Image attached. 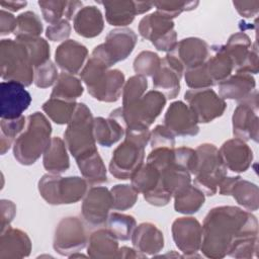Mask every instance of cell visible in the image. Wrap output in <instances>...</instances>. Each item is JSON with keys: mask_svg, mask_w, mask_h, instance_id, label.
Returning a JSON list of instances; mask_svg holds the SVG:
<instances>
[{"mask_svg": "<svg viewBox=\"0 0 259 259\" xmlns=\"http://www.w3.org/2000/svg\"><path fill=\"white\" fill-rule=\"evenodd\" d=\"M255 238L256 217L236 206H217L204 218L200 250L208 258H222L240 243Z\"/></svg>", "mask_w": 259, "mask_h": 259, "instance_id": "1", "label": "cell"}, {"mask_svg": "<svg viewBox=\"0 0 259 259\" xmlns=\"http://www.w3.org/2000/svg\"><path fill=\"white\" fill-rule=\"evenodd\" d=\"M124 135V141L113 151L109 163L111 175L121 180L132 178L143 165L151 133L147 126L133 125L125 128Z\"/></svg>", "mask_w": 259, "mask_h": 259, "instance_id": "2", "label": "cell"}, {"mask_svg": "<svg viewBox=\"0 0 259 259\" xmlns=\"http://www.w3.org/2000/svg\"><path fill=\"white\" fill-rule=\"evenodd\" d=\"M52 126L39 111L27 116L26 128L13 144L14 158L22 165H31L44 155L51 144Z\"/></svg>", "mask_w": 259, "mask_h": 259, "instance_id": "3", "label": "cell"}, {"mask_svg": "<svg viewBox=\"0 0 259 259\" xmlns=\"http://www.w3.org/2000/svg\"><path fill=\"white\" fill-rule=\"evenodd\" d=\"M88 93L95 99L114 102L119 99L124 85V75L121 71L108 67L99 60L91 57L80 73Z\"/></svg>", "mask_w": 259, "mask_h": 259, "instance_id": "4", "label": "cell"}, {"mask_svg": "<svg viewBox=\"0 0 259 259\" xmlns=\"http://www.w3.org/2000/svg\"><path fill=\"white\" fill-rule=\"evenodd\" d=\"M0 73L3 81H15L24 86L33 82L34 68L23 42L17 39L1 40Z\"/></svg>", "mask_w": 259, "mask_h": 259, "instance_id": "5", "label": "cell"}, {"mask_svg": "<svg viewBox=\"0 0 259 259\" xmlns=\"http://www.w3.org/2000/svg\"><path fill=\"white\" fill-rule=\"evenodd\" d=\"M94 118L84 103H77L75 112L64 133L66 146L78 160L97 151L93 135Z\"/></svg>", "mask_w": 259, "mask_h": 259, "instance_id": "6", "label": "cell"}, {"mask_svg": "<svg viewBox=\"0 0 259 259\" xmlns=\"http://www.w3.org/2000/svg\"><path fill=\"white\" fill-rule=\"evenodd\" d=\"M197 163L194 170V186L205 195H213L222 180L226 177L225 166L219 149L212 144H202L195 149Z\"/></svg>", "mask_w": 259, "mask_h": 259, "instance_id": "7", "label": "cell"}, {"mask_svg": "<svg viewBox=\"0 0 259 259\" xmlns=\"http://www.w3.org/2000/svg\"><path fill=\"white\" fill-rule=\"evenodd\" d=\"M88 182L81 177H61L58 174H46L38 181V191L50 204H71L83 198Z\"/></svg>", "mask_w": 259, "mask_h": 259, "instance_id": "8", "label": "cell"}, {"mask_svg": "<svg viewBox=\"0 0 259 259\" xmlns=\"http://www.w3.org/2000/svg\"><path fill=\"white\" fill-rule=\"evenodd\" d=\"M166 104L165 95L158 90H151L139 100L119 107L121 118L126 126L145 125L149 127Z\"/></svg>", "mask_w": 259, "mask_h": 259, "instance_id": "9", "label": "cell"}, {"mask_svg": "<svg viewBox=\"0 0 259 259\" xmlns=\"http://www.w3.org/2000/svg\"><path fill=\"white\" fill-rule=\"evenodd\" d=\"M137 44V34L130 28H115L106 35L105 42L94 48L93 58L105 64L108 68L119 61L125 60Z\"/></svg>", "mask_w": 259, "mask_h": 259, "instance_id": "10", "label": "cell"}, {"mask_svg": "<svg viewBox=\"0 0 259 259\" xmlns=\"http://www.w3.org/2000/svg\"><path fill=\"white\" fill-rule=\"evenodd\" d=\"M88 237L82 221L77 217L64 218L58 224L54 236V249L61 255L71 256L82 250Z\"/></svg>", "mask_w": 259, "mask_h": 259, "instance_id": "11", "label": "cell"}, {"mask_svg": "<svg viewBox=\"0 0 259 259\" xmlns=\"http://www.w3.org/2000/svg\"><path fill=\"white\" fill-rule=\"evenodd\" d=\"M184 99L195 114L197 121L207 123L223 115L227 104L225 99L212 89H189L184 94Z\"/></svg>", "mask_w": 259, "mask_h": 259, "instance_id": "12", "label": "cell"}, {"mask_svg": "<svg viewBox=\"0 0 259 259\" xmlns=\"http://www.w3.org/2000/svg\"><path fill=\"white\" fill-rule=\"evenodd\" d=\"M258 97L254 90L248 97L241 100L233 114V134L243 141L258 140Z\"/></svg>", "mask_w": 259, "mask_h": 259, "instance_id": "13", "label": "cell"}, {"mask_svg": "<svg viewBox=\"0 0 259 259\" xmlns=\"http://www.w3.org/2000/svg\"><path fill=\"white\" fill-rule=\"evenodd\" d=\"M31 96L25 86L15 81H2L0 84L1 118H17L29 107Z\"/></svg>", "mask_w": 259, "mask_h": 259, "instance_id": "14", "label": "cell"}, {"mask_svg": "<svg viewBox=\"0 0 259 259\" xmlns=\"http://www.w3.org/2000/svg\"><path fill=\"white\" fill-rule=\"evenodd\" d=\"M110 208H112V196L106 187L95 186L87 190L81 210L83 219L90 226L100 227L106 224Z\"/></svg>", "mask_w": 259, "mask_h": 259, "instance_id": "15", "label": "cell"}, {"mask_svg": "<svg viewBox=\"0 0 259 259\" xmlns=\"http://www.w3.org/2000/svg\"><path fill=\"white\" fill-rule=\"evenodd\" d=\"M172 237L177 248L184 253L183 257L195 256L200 249L202 226L191 217L178 218L172 224Z\"/></svg>", "mask_w": 259, "mask_h": 259, "instance_id": "16", "label": "cell"}, {"mask_svg": "<svg viewBox=\"0 0 259 259\" xmlns=\"http://www.w3.org/2000/svg\"><path fill=\"white\" fill-rule=\"evenodd\" d=\"M164 125L174 136H195L199 132L195 114L182 101H175L170 104L164 116Z\"/></svg>", "mask_w": 259, "mask_h": 259, "instance_id": "17", "label": "cell"}, {"mask_svg": "<svg viewBox=\"0 0 259 259\" xmlns=\"http://www.w3.org/2000/svg\"><path fill=\"white\" fill-rule=\"evenodd\" d=\"M208 45L200 38L188 37L177 41L172 51L168 53L185 70L202 65L208 57Z\"/></svg>", "mask_w": 259, "mask_h": 259, "instance_id": "18", "label": "cell"}, {"mask_svg": "<svg viewBox=\"0 0 259 259\" xmlns=\"http://www.w3.org/2000/svg\"><path fill=\"white\" fill-rule=\"evenodd\" d=\"M222 195H233L236 201L248 210L258 208V187L240 176L225 177L219 185Z\"/></svg>", "mask_w": 259, "mask_h": 259, "instance_id": "19", "label": "cell"}, {"mask_svg": "<svg viewBox=\"0 0 259 259\" xmlns=\"http://www.w3.org/2000/svg\"><path fill=\"white\" fill-rule=\"evenodd\" d=\"M219 153L227 169L233 172H245L253 159L252 150L243 140L238 138L225 142Z\"/></svg>", "mask_w": 259, "mask_h": 259, "instance_id": "20", "label": "cell"}, {"mask_svg": "<svg viewBox=\"0 0 259 259\" xmlns=\"http://www.w3.org/2000/svg\"><path fill=\"white\" fill-rule=\"evenodd\" d=\"M87 56L88 51L85 46L74 39H68L57 48L55 60L64 72L76 74L83 67Z\"/></svg>", "mask_w": 259, "mask_h": 259, "instance_id": "21", "label": "cell"}, {"mask_svg": "<svg viewBox=\"0 0 259 259\" xmlns=\"http://www.w3.org/2000/svg\"><path fill=\"white\" fill-rule=\"evenodd\" d=\"M30 251V239L23 231L9 227L1 232L0 259H18L27 257Z\"/></svg>", "mask_w": 259, "mask_h": 259, "instance_id": "22", "label": "cell"}, {"mask_svg": "<svg viewBox=\"0 0 259 259\" xmlns=\"http://www.w3.org/2000/svg\"><path fill=\"white\" fill-rule=\"evenodd\" d=\"M132 242L134 248L146 256H155L164 247L163 233L151 223H143L135 228Z\"/></svg>", "mask_w": 259, "mask_h": 259, "instance_id": "23", "label": "cell"}, {"mask_svg": "<svg viewBox=\"0 0 259 259\" xmlns=\"http://www.w3.org/2000/svg\"><path fill=\"white\" fill-rule=\"evenodd\" d=\"M183 73L177 70L165 57L161 59V66L153 75V85L169 99L175 98L180 91V79Z\"/></svg>", "mask_w": 259, "mask_h": 259, "instance_id": "24", "label": "cell"}, {"mask_svg": "<svg viewBox=\"0 0 259 259\" xmlns=\"http://www.w3.org/2000/svg\"><path fill=\"white\" fill-rule=\"evenodd\" d=\"M219 93L223 99L243 100L255 90V80L250 74L236 73L219 84Z\"/></svg>", "mask_w": 259, "mask_h": 259, "instance_id": "25", "label": "cell"}, {"mask_svg": "<svg viewBox=\"0 0 259 259\" xmlns=\"http://www.w3.org/2000/svg\"><path fill=\"white\" fill-rule=\"evenodd\" d=\"M174 31V22L159 12H154L142 18L139 24V32L142 37L156 45Z\"/></svg>", "mask_w": 259, "mask_h": 259, "instance_id": "26", "label": "cell"}, {"mask_svg": "<svg viewBox=\"0 0 259 259\" xmlns=\"http://www.w3.org/2000/svg\"><path fill=\"white\" fill-rule=\"evenodd\" d=\"M118 243L107 229H99L88 238L87 253L91 258H117Z\"/></svg>", "mask_w": 259, "mask_h": 259, "instance_id": "27", "label": "cell"}, {"mask_svg": "<svg viewBox=\"0 0 259 259\" xmlns=\"http://www.w3.org/2000/svg\"><path fill=\"white\" fill-rule=\"evenodd\" d=\"M104 21L100 10L95 6H86L74 16V29L83 37H95L103 29Z\"/></svg>", "mask_w": 259, "mask_h": 259, "instance_id": "28", "label": "cell"}, {"mask_svg": "<svg viewBox=\"0 0 259 259\" xmlns=\"http://www.w3.org/2000/svg\"><path fill=\"white\" fill-rule=\"evenodd\" d=\"M125 134V125L120 120L109 116L108 118L95 117L93 121V135L95 141L103 146L110 147L119 141Z\"/></svg>", "mask_w": 259, "mask_h": 259, "instance_id": "29", "label": "cell"}, {"mask_svg": "<svg viewBox=\"0 0 259 259\" xmlns=\"http://www.w3.org/2000/svg\"><path fill=\"white\" fill-rule=\"evenodd\" d=\"M44 167L52 174H61L70 167L66 143L60 137L52 138L51 144L44 153Z\"/></svg>", "mask_w": 259, "mask_h": 259, "instance_id": "30", "label": "cell"}, {"mask_svg": "<svg viewBox=\"0 0 259 259\" xmlns=\"http://www.w3.org/2000/svg\"><path fill=\"white\" fill-rule=\"evenodd\" d=\"M212 51L214 54L209 57L204 65L208 76L215 85L231 76L234 65L231 58L225 52L224 46L212 47Z\"/></svg>", "mask_w": 259, "mask_h": 259, "instance_id": "31", "label": "cell"}, {"mask_svg": "<svg viewBox=\"0 0 259 259\" xmlns=\"http://www.w3.org/2000/svg\"><path fill=\"white\" fill-rule=\"evenodd\" d=\"M76 161L83 178L88 184L96 185L107 181L106 168L98 151Z\"/></svg>", "mask_w": 259, "mask_h": 259, "instance_id": "32", "label": "cell"}, {"mask_svg": "<svg viewBox=\"0 0 259 259\" xmlns=\"http://www.w3.org/2000/svg\"><path fill=\"white\" fill-rule=\"evenodd\" d=\"M105 8V18L110 25L125 26L130 24L135 16L136 8L133 1L100 2Z\"/></svg>", "mask_w": 259, "mask_h": 259, "instance_id": "33", "label": "cell"}, {"mask_svg": "<svg viewBox=\"0 0 259 259\" xmlns=\"http://www.w3.org/2000/svg\"><path fill=\"white\" fill-rule=\"evenodd\" d=\"M83 93L81 81L73 74L63 72L59 75L56 85L51 93V98H57L69 102L75 101Z\"/></svg>", "mask_w": 259, "mask_h": 259, "instance_id": "34", "label": "cell"}, {"mask_svg": "<svg viewBox=\"0 0 259 259\" xmlns=\"http://www.w3.org/2000/svg\"><path fill=\"white\" fill-rule=\"evenodd\" d=\"M174 208L177 212L191 214L199 210L204 203V193L191 184L174 195Z\"/></svg>", "mask_w": 259, "mask_h": 259, "instance_id": "35", "label": "cell"}, {"mask_svg": "<svg viewBox=\"0 0 259 259\" xmlns=\"http://www.w3.org/2000/svg\"><path fill=\"white\" fill-rule=\"evenodd\" d=\"M132 185L139 193H148L156 188L160 181V171L152 164H143L132 176Z\"/></svg>", "mask_w": 259, "mask_h": 259, "instance_id": "36", "label": "cell"}, {"mask_svg": "<svg viewBox=\"0 0 259 259\" xmlns=\"http://www.w3.org/2000/svg\"><path fill=\"white\" fill-rule=\"evenodd\" d=\"M42 31V23L39 17L31 11H26L16 17L14 35L16 39L23 40L38 37Z\"/></svg>", "mask_w": 259, "mask_h": 259, "instance_id": "37", "label": "cell"}, {"mask_svg": "<svg viewBox=\"0 0 259 259\" xmlns=\"http://www.w3.org/2000/svg\"><path fill=\"white\" fill-rule=\"evenodd\" d=\"M76 106V101L69 102L50 97V99L42 104L41 108L54 122L58 124H65L69 123L71 120Z\"/></svg>", "mask_w": 259, "mask_h": 259, "instance_id": "38", "label": "cell"}, {"mask_svg": "<svg viewBox=\"0 0 259 259\" xmlns=\"http://www.w3.org/2000/svg\"><path fill=\"white\" fill-rule=\"evenodd\" d=\"M250 46L251 40L249 36L244 32H238L233 34L229 38L228 42L224 46V50L231 58L235 70H237L246 60L250 52Z\"/></svg>", "mask_w": 259, "mask_h": 259, "instance_id": "39", "label": "cell"}, {"mask_svg": "<svg viewBox=\"0 0 259 259\" xmlns=\"http://www.w3.org/2000/svg\"><path fill=\"white\" fill-rule=\"evenodd\" d=\"M106 225L107 230H109L117 240L127 241L132 238L137 223L133 215L114 211L108 214Z\"/></svg>", "mask_w": 259, "mask_h": 259, "instance_id": "40", "label": "cell"}, {"mask_svg": "<svg viewBox=\"0 0 259 259\" xmlns=\"http://www.w3.org/2000/svg\"><path fill=\"white\" fill-rule=\"evenodd\" d=\"M26 120L27 118H25L23 115L11 119L1 118L0 148L2 155H4L10 149V147L12 146V144H14L18 136L23 132Z\"/></svg>", "mask_w": 259, "mask_h": 259, "instance_id": "41", "label": "cell"}, {"mask_svg": "<svg viewBox=\"0 0 259 259\" xmlns=\"http://www.w3.org/2000/svg\"><path fill=\"white\" fill-rule=\"evenodd\" d=\"M112 196V208L125 210L133 207L138 199L139 192L131 184H118L110 190Z\"/></svg>", "mask_w": 259, "mask_h": 259, "instance_id": "42", "label": "cell"}, {"mask_svg": "<svg viewBox=\"0 0 259 259\" xmlns=\"http://www.w3.org/2000/svg\"><path fill=\"white\" fill-rule=\"evenodd\" d=\"M20 41L26 47L33 68L38 67L50 60V46L42 37L38 36Z\"/></svg>", "mask_w": 259, "mask_h": 259, "instance_id": "43", "label": "cell"}, {"mask_svg": "<svg viewBox=\"0 0 259 259\" xmlns=\"http://www.w3.org/2000/svg\"><path fill=\"white\" fill-rule=\"evenodd\" d=\"M148 88V81L146 77L135 75L131 77L122 88V106L128 105L139 100L145 94Z\"/></svg>", "mask_w": 259, "mask_h": 259, "instance_id": "44", "label": "cell"}, {"mask_svg": "<svg viewBox=\"0 0 259 259\" xmlns=\"http://www.w3.org/2000/svg\"><path fill=\"white\" fill-rule=\"evenodd\" d=\"M161 66L159 56L150 51L141 52L134 61V70L137 75L152 76L158 71Z\"/></svg>", "mask_w": 259, "mask_h": 259, "instance_id": "45", "label": "cell"}, {"mask_svg": "<svg viewBox=\"0 0 259 259\" xmlns=\"http://www.w3.org/2000/svg\"><path fill=\"white\" fill-rule=\"evenodd\" d=\"M185 82L191 89H204L210 88L214 85L207 74L204 63L200 66L190 68L184 71Z\"/></svg>", "mask_w": 259, "mask_h": 259, "instance_id": "46", "label": "cell"}, {"mask_svg": "<svg viewBox=\"0 0 259 259\" xmlns=\"http://www.w3.org/2000/svg\"><path fill=\"white\" fill-rule=\"evenodd\" d=\"M198 5V1L195 2H180V1H159L154 2V6L157 8V12L163 16L172 19L178 16L183 11H189L195 9Z\"/></svg>", "mask_w": 259, "mask_h": 259, "instance_id": "47", "label": "cell"}, {"mask_svg": "<svg viewBox=\"0 0 259 259\" xmlns=\"http://www.w3.org/2000/svg\"><path fill=\"white\" fill-rule=\"evenodd\" d=\"M59 74L56 66L49 60L45 64L34 68L33 82L39 88H47L57 82Z\"/></svg>", "mask_w": 259, "mask_h": 259, "instance_id": "48", "label": "cell"}, {"mask_svg": "<svg viewBox=\"0 0 259 259\" xmlns=\"http://www.w3.org/2000/svg\"><path fill=\"white\" fill-rule=\"evenodd\" d=\"M68 1H38L44 19L50 23H56L65 17Z\"/></svg>", "mask_w": 259, "mask_h": 259, "instance_id": "49", "label": "cell"}, {"mask_svg": "<svg viewBox=\"0 0 259 259\" xmlns=\"http://www.w3.org/2000/svg\"><path fill=\"white\" fill-rule=\"evenodd\" d=\"M152 149L174 148L175 136L163 124L157 125L150 135Z\"/></svg>", "mask_w": 259, "mask_h": 259, "instance_id": "50", "label": "cell"}, {"mask_svg": "<svg viewBox=\"0 0 259 259\" xmlns=\"http://www.w3.org/2000/svg\"><path fill=\"white\" fill-rule=\"evenodd\" d=\"M71 33V25L67 19H62L56 23L50 24L47 28L46 35L52 41L66 40Z\"/></svg>", "mask_w": 259, "mask_h": 259, "instance_id": "51", "label": "cell"}, {"mask_svg": "<svg viewBox=\"0 0 259 259\" xmlns=\"http://www.w3.org/2000/svg\"><path fill=\"white\" fill-rule=\"evenodd\" d=\"M1 232L10 227V223L16 213V205L8 199L1 200Z\"/></svg>", "mask_w": 259, "mask_h": 259, "instance_id": "52", "label": "cell"}, {"mask_svg": "<svg viewBox=\"0 0 259 259\" xmlns=\"http://www.w3.org/2000/svg\"><path fill=\"white\" fill-rule=\"evenodd\" d=\"M16 27V17L8 11L1 9L0 11V34L7 35L14 32Z\"/></svg>", "mask_w": 259, "mask_h": 259, "instance_id": "53", "label": "cell"}, {"mask_svg": "<svg viewBox=\"0 0 259 259\" xmlns=\"http://www.w3.org/2000/svg\"><path fill=\"white\" fill-rule=\"evenodd\" d=\"M234 6L236 7L237 11L244 17H252L253 15L257 14L258 12V1L253 2H233Z\"/></svg>", "mask_w": 259, "mask_h": 259, "instance_id": "54", "label": "cell"}, {"mask_svg": "<svg viewBox=\"0 0 259 259\" xmlns=\"http://www.w3.org/2000/svg\"><path fill=\"white\" fill-rule=\"evenodd\" d=\"M146 255L140 253L135 248H130L126 246H123L119 248L117 253V258H145Z\"/></svg>", "mask_w": 259, "mask_h": 259, "instance_id": "55", "label": "cell"}, {"mask_svg": "<svg viewBox=\"0 0 259 259\" xmlns=\"http://www.w3.org/2000/svg\"><path fill=\"white\" fill-rule=\"evenodd\" d=\"M26 4H27L26 1H2L0 3L2 9L6 8L7 10H10L12 12L20 10L21 8L25 7Z\"/></svg>", "mask_w": 259, "mask_h": 259, "instance_id": "56", "label": "cell"}, {"mask_svg": "<svg viewBox=\"0 0 259 259\" xmlns=\"http://www.w3.org/2000/svg\"><path fill=\"white\" fill-rule=\"evenodd\" d=\"M154 6V2H135V8L137 14H142L149 11Z\"/></svg>", "mask_w": 259, "mask_h": 259, "instance_id": "57", "label": "cell"}]
</instances>
